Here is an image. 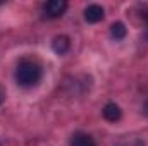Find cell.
Segmentation results:
<instances>
[{
	"label": "cell",
	"instance_id": "obj_5",
	"mask_svg": "<svg viewBox=\"0 0 148 146\" xmlns=\"http://www.w3.org/2000/svg\"><path fill=\"white\" fill-rule=\"evenodd\" d=\"M69 46H71V41H69V38L64 36V35L55 36L53 41H52V48H53V52L59 53V55H64V53L69 50Z\"/></svg>",
	"mask_w": 148,
	"mask_h": 146
},
{
	"label": "cell",
	"instance_id": "obj_8",
	"mask_svg": "<svg viewBox=\"0 0 148 146\" xmlns=\"http://www.w3.org/2000/svg\"><path fill=\"white\" fill-rule=\"evenodd\" d=\"M141 16H143V14H141ZM143 21H145V26H143V28H145V29H143V38L148 40V14L143 16Z\"/></svg>",
	"mask_w": 148,
	"mask_h": 146
},
{
	"label": "cell",
	"instance_id": "obj_10",
	"mask_svg": "<svg viewBox=\"0 0 148 146\" xmlns=\"http://www.w3.org/2000/svg\"><path fill=\"white\" fill-rule=\"evenodd\" d=\"M2 3H3V2H0V5H2Z\"/></svg>",
	"mask_w": 148,
	"mask_h": 146
},
{
	"label": "cell",
	"instance_id": "obj_7",
	"mask_svg": "<svg viewBox=\"0 0 148 146\" xmlns=\"http://www.w3.org/2000/svg\"><path fill=\"white\" fill-rule=\"evenodd\" d=\"M126 33H127V29H126V26H124L122 23H114L110 26V36L114 38L115 41L122 40V38L126 36Z\"/></svg>",
	"mask_w": 148,
	"mask_h": 146
},
{
	"label": "cell",
	"instance_id": "obj_6",
	"mask_svg": "<svg viewBox=\"0 0 148 146\" xmlns=\"http://www.w3.org/2000/svg\"><path fill=\"white\" fill-rule=\"evenodd\" d=\"M69 146H95V141L86 132H76L71 138V145Z\"/></svg>",
	"mask_w": 148,
	"mask_h": 146
},
{
	"label": "cell",
	"instance_id": "obj_2",
	"mask_svg": "<svg viewBox=\"0 0 148 146\" xmlns=\"http://www.w3.org/2000/svg\"><path fill=\"white\" fill-rule=\"evenodd\" d=\"M66 9H67V2H64V0H50V2L43 3L41 12H43V17H47V19H57V17L64 16Z\"/></svg>",
	"mask_w": 148,
	"mask_h": 146
},
{
	"label": "cell",
	"instance_id": "obj_4",
	"mask_svg": "<svg viewBox=\"0 0 148 146\" xmlns=\"http://www.w3.org/2000/svg\"><path fill=\"white\" fill-rule=\"evenodd\" d=\"M102 113H103V117L109 120V122H117L121 117H122V110L119 105H115V103H107L103 110H102Z\"/></svg>",
	"mask_w": 148,
	"mask_h": 146
},
{
	"label": "cell",
	"instance_id": "obj_9",
	"mask_svg": "<svg viewBox=\"0 0 148 146\" xmlns=\"http://www.w3.org/2000/svg\"><path fill=\"white\" fill-rule=\"evenodd\" d=\"M3 100H5V89H3V86L0 84V105L3 103Z\"/></svg>",
	"mask_w": 148,
	"mask_h": 146
},
{
	"label": "cell",
	"instance_id": "obj_1",
	"mask_svg": "<svg viewBox=\"0 0 148 146\" xmlns=\"http://www.w3.org/2000/svg\"><path fill=\"white\" fill-rule=\"evenodd\" d=\"M41 76H43L41 65L38 64L36 60H29V59L21 60L17 64V67H16V74H14L16 83L19 86H23V88L36 86L40 83V79H41Z\"/></svg>",
	"mask_w": 148,
	"mask_h": 146
},
{
	"label": "cell",
	"instance_id": "obj_3",
	"mask_svg": "<svg viewBox=\"0 0 148 146\" xmlns=\"http://www.w3.org/2000/svg\"><path fill=\"white\" fill-rule=\"evenodd\" d=\"M103 16H105V12L98 3H91L84 9V19L88 23H100L103 19Z\"/></svg>",
	"mask_w": 148,
	"mask_h": 146
}]
</instances>
